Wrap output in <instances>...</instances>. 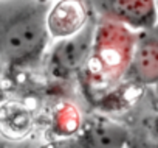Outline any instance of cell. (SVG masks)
<instances>
[{"label": "cell", "mask_w": 158, "mask_h": 148, "mask_svg": "<svg viewBox=\"0 0 158 148\" xmlns=\"http://www.w3.org/2000/svg\"><path fill=\"white\" fill-rule=\"evenodd\" d=\"M51 0H0V61L22 65L47 45Z\"/></svg>", "instance_id": "obj_1"}, {"label": "cell", "mask_w": 158, "mask_h": 148, "mask_svg": "<svg viewBox=\"0 0 158 148\" xmlns=\"http://www.w3.org/2000/svg\"><path fill=\"white\" fill-rule=\"evenodd\" d=\"M95 30L93 20L89 19L76 34L57 41L53 47L51 64L59 73H73L87 62L95 41Z\"/></svg>", "instance_id": "obj_2"}, {"label": "cell", "mask_w": 158, "mask_h": 148, "mask_svg": "<svg viewBox=\"0 0 158 148\" xmlns=\"http://www.w3.org/2000/svg\"><path fill=\"white\" fill-rule=\"evenodd\" d=\"M89 14L79 0H60L51 5L48 13V33L54 39H65L76 34L87 22Z\"/></svg>", "instance_id": "obj_3"}, {"label": "cell", "mask_w": 158, "mask_h": 148, "mask_svg": "<svg viewBox=\"0 0 158 148\" xmlns=\"http://www.w3.org/2000/svg\"><path fill=\"white\" fill-rule=\"evenodd\" d=\"M129 134L113 122H99L89 126L74 143V148H126Z\"/></svg>", "instance_id": "obj_4"}, {"label": "cell", "mask_w": 158, "mask_h": 148, "mask_svg": "<svg viewBox=\"0 0 158 148\" xmlns=\"http://www.w3.org/2000/svg\"><path fill=\"white\" fill-rule=\"evenodd\" d=\"M126 148H135V146H129V145H127V146H126Z\"/></svg>", "instance_id": "obj_5"}]
</instances>
